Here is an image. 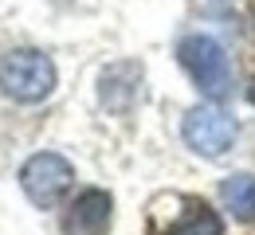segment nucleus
I'll use <instances>...</instances> for the list:
<instances>
[{"label":"nucleus","instance_id":"3","mask_svg":"<svg viewBox=\"0 0 255 235\" xmlns=\"http://www.w3.org/2000/svg\"><path fill=\"white\" fill-rule=\"evenodd\" d=\"M185 141L200 157H224L236 141V118L216 102H200L185 114Z\"/></svg>","mask_w":255,"mask_h":235},{"label":"nucleus","instance_id":"1","mask_svg":"<svg viewBox=\"0 0 255 235\" xmlns=\"http://www.w3.org/2000/svg\"><path fill=\"white\" fill-rule=\"evenodd\" d=\"M177 59L200 86V94H208L212 102L232 94V63H228V51L212 35H185L177 47Z\"/></svg>","mask_w":255,"mask_h":235},{"label":"nucleus","instance_id":"6","mask_svg":"<svg viewBox=\"0 0 255 235\" xmlns=\"http://www.w3.org/2000/svg\"><path fill=\"white\" fill-rule=\"evenodd\" d=\"M141 94V67L137 63H114V67L102 71V82H98V98L106 110H129Z\"/></svg>","mask_w":255,"mask_h":235},{"label":"nucleus","instance_id":"5","mask_svg":"<svg viewBox=\"0 0 255 235\" xmlns=\"http://www.w3.org/2000/svg\"><path fill=\"white\" fill-rule=\"evenodd\" d=\"M110 216H114V200L102 188H87L83 196H75V204L63 216L67 235H106L110 232Z\"/></svg>","mask_w":255,"mask_h":235},{"label":"nucleus","instance_id":"7","mask_svg":"<svg viewBox=\"0 0 255 235\" xmlns=\"http://www.w3.org/2000/svg\"><path fill=\"white\" fill-rule=\"evenodd\" d=\"M220 200L240 224H255V176L252 172H232L220 184Z\"/></svg>","mask_w":255,"mask_h":235},{"label":"nucleus","instance_id":"2","mask_svg":"<svg viewBox=\"0 0 255 235\" xmlns=\"http://www.w3.org/2000/svg\"><path fill=\"white\" fill-rule=\"evenodd\" d=\"M0 90L16 102H39L55 90V63L35 51V47H20L8 51L0 59Z\"/></svg>","mask_w":255,"mask_h":235},{"label":"nucleus","instance_id":"9","mask_svg":"<svg viewBox=\"0 0 255 235\" xmlns=\"http://www.w3.org/2000/svg\"><path fill=\"white\" fill-rule=\"evenodd\" d=\"M248 98H252V102H255V82H252V86H248Z\"/></svg>","mask_w":255,"mask_h":235},{"label":"nucleus","instance_id":"4","mask_svg":"<svg viewBox=\"0 0 255 235\" xmlns=\"http://www.w3.org/2000/svg\"><path fill=\"white\" fill-rule=\"evenodd\" d=\"M20 184H24L32 204L51 208V204L63 200L67 188L75 184V168L59 153H35V157H28V165L20 168Z\"/></svg>","mask_w":255,"mask_h":235},{"label":"nucleus","instance_id":"8","mask_svg":"<svg viewBox=\"0 0 255 235\" xmlns=\"http://www.w3.org/2000/svg\"><path fill=\"white\" fill-rule=\"evenodd\" d=\"M169 235H224V224L208 204H189V212L173 224Z\"/></svg>","mask_w":255,"mask_h":235}]
</instances>
